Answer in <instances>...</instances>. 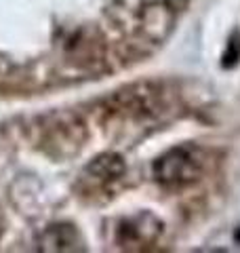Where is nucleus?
I'll return each instance as SVG.
<instances>
[{
    "instance_id": "f257e3e1",
    "label": "nucleus",
    "mask_w": 240,
    "mask_h": 253,
    "mask_svg": "<svg viewBox=\"0 0 240 253\" xmlns=\"http://www.w3.org/2000/svg\"><path fill=\"white\" fill-rule=\"evenodd\" d=\"M209 161L196 146H177L154 163V177L164 188H186L204 175Z\"/></svg>"
},
{
    "instance_id": "f03ea898",
    "label": "nucleus",
    "mask_w": 240,
    "mask_h": 253,
    "mask_svg": "<svg viewBox=\"0 0 240 253\" xmlns=\"http://www.w3.org/2000/svg\"><path fill=\"white\" fill-rule=\"evenodd\" d=\"M40 144L44 150L55 152L59 156H68L78 152V148L84 141V125L72 114H53L42 118L38 126Z\"/></svg>"
},
{
    "instance_id": "7ed1b4c3",
    "label": "nucleus",
    "mask_w": 240,
    "mask_h": 253,
    "mask_svg": "<svg viewBox=\"0 0 240 253\" xmlns=\"http://www.w3.org/2000/svg\"><path fill=\"white\" fill-rule=\"evenodd\" d=\"M160 232H162V226L150 215L124 219L116 232V243L122 249H146L148 245L156 243Z\"/></svg>"
},
{
    "instance_id": "20e7f679",
    "label": "nucleus",
    "mask_w": 240,
    "mask_h": 253,
    "mask_svg": "<svg viewBox=\"0 0 240 253\" xmlns=\"http://www.w3.org/2000/svg\"><path fill=\"white\" fill-rule=\"evenodd\" d=\"M141 32L152 42H160L175 26V11L164 2H152L141 9Z\"/></svg>"
},
{
    "instance_id": "39448f33",
    "label": "nucleus",
    "mask_w": 240,
    "mask_h": 253,
    "mask_svg": "<svg viewBox=\"0 0 240 253\" xmlns=\"http://www.w3.org/2000/svg\"><path fill=\"white\" fill-rule=\"evenodd\" d=\"M124 161L122 156H118L114 152H106L97 156L95 161L86 167L84 177L95 186H108L112 181H116L124 175Z\"/></svg>"
},
{
    "instance_id": "423d86ee",
    "label": "nucleus",
    "mask_w": 240,
    "mask_h": 253,
    "mask_svg": "<svg viewBox=\"0 0 240 253\" xmlns=\"http://www.w3.org/2000/svg\"><path fill=\"white\" fill-rule=\"evenodd\" d=\"M40 249L42 251H80L82 249V239L76 232L74 226L57 224L46 228L42 239H40Z\"/></svg>"
},
{
    "instance_id": "0eeeda50",
    "label": "nucleus",
    "mask_w": 240,
    "mask_h": 253,
    "mask_svg": "<svg viewBox=\"0 0 240 253\" xmlns=\"http://www.w3.org/2000/svg\"><path fill=\"white\" fill-rule=\"evenodd\" d=\"M240 61V32H234L228 42V49L223 53V68H234Z\"/></svg>"
},
{
    "instance_id": "6e6552de",
    "label": "nucleus",
    "mask_w": 240,
    "mask_h": 253,
    "mask_svg": "<svg viewBox=\"0 0 240 253\" xmlns=\"http://www.w3.org/2000/svg\"><path fill=\"white\" fill-rule=\"evenodd\" d=\"M2 230H4V217H2V211H0V236H2Z\"/></svg>"
}]
</instances>
